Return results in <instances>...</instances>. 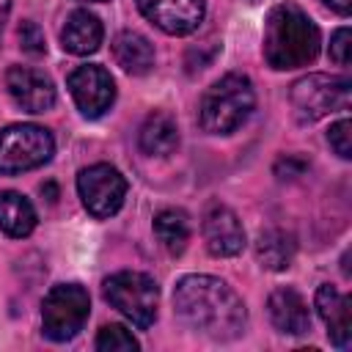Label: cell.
Returning a JSON list of instances; mask_svg holds the SVG:
<instances>
[{"label": "cell", "instance_id": "cell-22", "mask_svg": "<svg viewBox=\"0 0 352 352\" xmlns=\"http://www.w3.org/2000/svg\"><path fill=\"white\" fill-rule=\"evenodd\" d=\"M327 140H330L333 151H336L341 160H349V157H352V124H349V118L336 121V124L330 126V132H327Z\"/></svg>", "mask_w": 352, "mask_h": 352}, {"label": "cell", "instance_id": "cell-27", "mask_svg": "<svg viewBox=\"0 0 352 352\" xmlns=\"http://www.w3.org/2000/svg\"><path fill=\"white\" fill-rule=\"evenodd\" d=\"M8 11H11V0H0V30H3L6 19H8Z\"/></svg>", "mask_w": 352, "mask_h": 352}, {"label": "cell", "instance_id": "cell-24", "mask_svg": "<svg viewBox=\"0 0 352 352\" xmlns=\"http://www.w3.org/2000/svg\"><path fill=\"white\" fill-rule=\"evenodd\" d=\"M349 28H338L330 38V58L338 63V66H349Z\"/></svg>", "mask_w": 352, "mask_h": 352}, {"label": "cell", "instance_id": "cell-26", "mask_svg": "<svg viewBox=\"0 0 352 352\" xmlns=\"http://www.w3.org/2000/svg\"><path fill=\"white\" fill-rule=\"evenodd\" d=\"M324 3H327L333 11H338L341 16H346V14L352 11V0H324Z\"/></svg>", "mask_w": 352, "mask_h": 352}, {"label": "cell", "instance_id": "cell-7", "mask_svg": "<svg viewBox=\"0 0 352 352\" xmlns=\"http://www.w3.org/2000/svg\"><path fill=\"white\" fill-rule=\"evenodd\" d=\"M289 99L300 121H316L333 110L349 107V80L336 74H308L292 85Z\"/></svg>", "mask_w": 352, "mask_h": 352}, {"label": "cell", "instance_id": "cell-4", "mask_svg": "<svg viewBox=\"0 0 352 352\" xmlns=\"http://www.w3.org/2000/svg\"><path fill=\"white\" fill-rule=\"evenodd\" d=\"M102 292H104V300L118 314H124L135 327L146 330L154 324L160 289H157L154 278H148L146 272H132V270L116 272L104 280Z\"/></svg>", "mask_w": 352, "mask_h": 352}, {"label": "cell", "instance_id": "cell-13", "mask_svg": "<svg viewBox=\"0 0 352 352\" xmlns=\"http://www.w3.org/2000/svg\"><path fill=\"white\" fill-rule=\"evenodd\" d=\"M349 297L344 292H338L330 283H322L316 289V311L322 316V322L327 324V336L330 344H336L338 349H346L352 341V314H349Z\"/></svg>", "mask_w": 352, "mask_h": 352}, {"label": "cell", "instance_id": "cell-30", "mask_svg": "<svg viewBox=\"0 0 352 352\" xmlns=\"http://www.w3.org/2000/svg\"><path fill=\"white\" fill-rule=\"evenodd\" d=\"M253 3H256V0H253Z\"/></svg>", "mask_w": 352, "mask_h": 352}, {"label": "cell", "instance_id": "cell-10", "mask_svg": "<svg viewBox=\"0 0 352 352\" xmlns=\"http://www.w3.org/2000/svg\"><path fill=\"white\" fill-rule=\"evenodd\" d=\"M140 14L168 36L192 33L206 11L204 0H138Z\"/></svg>", "mask_w": 352, "mask_h": 352}, {"label": "cell", "instance_id": "cell-2", "mask_svg": "<svg viewBox=\"0 0 352 352\" xmlns=\"http://www.w3.org/2000/svg\"><path fill=\"white\" fill-rule=\"evenodd\" d=\"M319 28L294 3H280L270 11L264 28V60L275 72L308 66L319 55Z\"/></svg>", "mask_w": 352, "mask_h": 352}, {"label": "cell", "instance_id": "cell-29", "mask_svg": "<svg viewBox=\"0 0 352 352\" xmlns=\"http://www.w3.org/2000/svg\"><path fill=\"white\" fill-rule=\"evenodd\" d=\"M82 3H107V0H82Z\"/></svg>", "mask_w": 352, "mask_h": 352}, {"label": "cell", "instance_id": "cell-19", "mask_svg": "<svg viewBox=\"0 0 352 352\" xmlns=\"http://www.w3.org/2000/svg\"><path fill=\"white\" fill-rule=\"evenodd\" d=\"M294 250H297V242H294V236H292L289 231H283V228H267V231H261L258 239H256V256H258V261H261L267 270H272V272L286 270V267L292 264V258H294Z\"/></svg>", "mask_w": 352, "mask_h": 352}, {"label": "cell", "instance_id": "cell-18", "mask_svg": "<svg viewBox=\"0 0 352 352\" xmlns=\"http://www.w3.org/2000/svg\"><path fill=\"white\" fill-rule=\"evenodd\" d=\"M36 228V209L33 204L14 190L0 192V231H6L14 239L28 236Z\"/></svg>", "mask_w": 352, "mask_h": 352}, {"label": "cell", "instance_id": "cell-23", "mask_svg": "<svg viewBox=\"0 0 352 352\" xmlns=\"http://www.w3.org/2000/svg\"><path fill=\"white\" fill-rule=\"evenodd\" d=\"M19 44H22V50L30 52V55H44L47 41H44L41 28H38L33 19H25V22L19 25Z\"/></svg>", "mask_w": 352, "mask_h": 352}, {"label": "cell", "instance_id": "cell-28", "mask_svg": "<svg viewBox=\"0 0 352 352\" xmlns=\"http://www.w3.org/2000/svg\"><path fill=\"white\" fill-rule=\"evenodd\" d=\"M41 192H47V195H50V201H55V198H58V192H55V187H52V184H44V187H41Z\"/></svg>", "mask_w": 352, "mask_h": 352}, {"label": "cell", "instance_id": "cell-25", "mask_svg": "<svg viewBox=\"0 0 352 352\" xmlns=\"http://www.w3.org/2000/svg\"><path fill=\"white\" fill-rule=\"evenodd\" d=\"M305 168H308V162L300 160V157H280V160L275 162V173H278L280 179H294V176H300Z\"/></svg>", "mask_w": 352, "mask_h": 352}, {"label": "cell", "instance_id": "cell-11", "mask_svg": "<svg viewBox=\"0 0 352 352\" xmlns=\"http://www.w3.org/2000/svg\"><path fill=\"white\" fill-rule=\"evenodd\" d=\"M6 88H8L11 99L28 113H47L55 104V85L38 69L11 66L6 72Z\"/></svg>", "mask_w": 352, "mask_h": 352}, {"label": "cell", "instance_id": "cell-16", "mask_svg": "<svg viewBox=\"0 0 352 352\" xmlns=\"http://www.w3.org/2000/svg\"><path fill=\"white\" fill-rule=\"evenodd\" d=\"M113 58L126 74H146L154 66V44L135 30H124L113 41Z\"/></svg>", "mask_w": 352, "mask_h": 352}, {"label": "cell", "instance_id": "cell-1", "mask_svg": "<svg viewBox=\"0 0 352 352\" xmlns=\"http://www.w3.org/2000/svg\"><path fill=\"white\" fill-rule=\"evenodd\" d=\"M173 308L187 327L214 341L236 338L248 322L242 297L212 275H184L173 286Z\"/></svg>", "mask_w": 352, "mask_h": 352}, {"label": "cell", "instance_id": "cell-6", "mask_svg": "<svg viewBox=\"0 0 352 352\" xmlns=\"http://www.w3.org/2000/svg\"><path fill=\"white\" fill-rule=\"evenodd\" d=\"M55 140L38 124H11L0 129V173H22L50 162Z\"/></svg>", "mask_w": 352, "mask_h": 352}, {"label": "cell", "instance_id": "cell-12", "mask_svg": "<svg viewBox=\"0 0 352 352\" xmlns=\"http://www.w3.org/2000/svg\"><path fill=\"white\" fill-rule=\"evenodd\" d=\"M204 239L212 256L217 258H228L242 253L245 248V228L239 223V217L223 206V204H209V209L204 212Z\"/></svg>", "mask_w": 352, "mask_h": 352}, {"label": "cell", "instance_id": "cell-20", "mask_svg": "<svg viewBox=\"0 0 352 352\" xmlns=\"http://www.w3.org/2000/svg\"><path fill=\"white\" fill-rule=\"evenodd\" d=\"M154 234L170 256H179L190 239V223L182 209H162L154 217Z\"/></svg>", "mask_w": 352, "mask_h": 352}, {"label": "cell", "instance_id": "cell-3", "mask_svg": "<svg viewBox=\"0 0 352 352\" xmlns=\"http://www.w3.org/2000/svg\"><path fill=\"white\" fill-rule=\"evenodd\" d=\"M253 104V82L245 74L231 72L206 88L198 104V121L212 135H228L248 121Z\"/></svg>", "mask_w": 352, "mask_h": 352}, {"label": "cell", "instance_id": "cell-8", "mask_svg": "<svg viewBox=\"0 0 352 352\" xmlns=\"http://www.w3.org/2000/svg\"><path fill=\"white\" fill-rule=\"evenodd\" d=\"M77 192H80L88 214L104 220L121 209V204L126 198V179L121 176L118 168H113L107 162H96V165H88L80 170Z\"/></svg>", "mask_w": 352, "mask_h": 352}, {"label": "cell", "instance_id": "cell-21", "mask_svg": "<svg viewBox=\"0 0 352 352\" xmlns=\"http://www.w3.org/2000/svg\"><path fill=\"white\" fill-rule=\"evenodd\" d=\"M96 349L99 352H135L140 349V344L124 324H104L96 336Z\"/></svg>", "mask_w": 352, "mask_h": 352}, {"label": "cell", "instance_id": "cell-5", "mask_svg": "<svg viewBox=\"0 0 352 352\" xmlns=\"http://www.w3.org/2000/svg\"><path fill=\"white\" fill-rule=\"evenodd\" d=\"M91 297L80 283H58L41 302V324L50 341H72L88 322Z\"/></svg>", "mask_w": 352, "mask_h": 352}, {"label": "cell", "instance_id": "cell-14", "mask_svg": "<svg viewBox=\"0 0 352 352\" xmlns=\"http://www.w3.org/2000/svg\"><path fill=\"white\" fill-rule=\"evenodd\" d=\"M267 311H270V319L272 324L280 330V333H289V336H302L305 330H311V314H308V305L305 300L300 297V292L294 289H275L267 300Z\"/></svg>", "mask_w": 352, "mask_h": 352}, {"label": "cell", "instance_id": "cell-9", "mask_svg": "<svg viewBox=\"0 0 352 352\" xmlns=\"http://www.w3.org/2000/svg\"><path fill=\"white\" fill-rule=\"evenodd\" d=\"M69 91L77 104V110L85 118H99L110 110L116 102V80L104 66L96 63H82L69 74Z\"/></svg>", "mask_w": 352, "mask_h": 352}, {"label": "cell", "instance_id": "cell-15", "mask_svg": "<svg viewBox=\"0 0 352 352\" xmlns=\"http://www.w3.org/2000/svg\"><path fill=\"white\" fill-rule=\"evenodd\" d=\"M102 36L104 30H102L99 16L91 14L88 8H77L66 16V25L60 30V44L72 55H91L99 50Z\"/></svg>", "mask_w": 352, "mask_h": 352}, {"label": "cell", "instance_id": "cell-17", "mask_svg": "<svg viewBox=\"0 0 352 352\" xmlns=\"http://www.w3.org/2000/svg\"><path fill=\"white\" fill-rule=\"evenodd\" d=\"M176 146H179L176 121L162 110L151 113L140 126V148L151 157H168L176 151Z\"/></svg>", "mask_w": 352, "mask_h": 352}]
</instances>
